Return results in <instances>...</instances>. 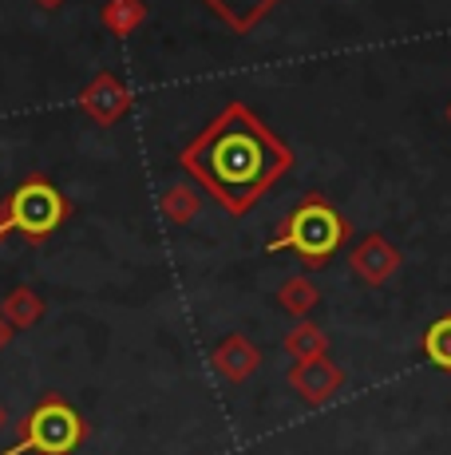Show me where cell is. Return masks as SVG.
Returning a JSON list of instances; mask_svg holds the SVG:
<instances>
[{
	"label": "cell",
	"instance_id": "6da1fadb",
	"mask_svg": "<svg viewBox=\"0 0 451 455\" xmlns=\"http://www.w3.org/2000/svg\"><path fill=\"white\" fill-rule=\"evenodd\" d=\"M182 166H186L230 214H246V210L293 166V151L246 108V103H230V108L182 151Z\"/></svg>",
	"mask_w": 451,
	"mask_h": 455
},
{
	"label": "cell",
	"instance_id": "7a4b0ae2",
	"mask_svg": "<svg viewBox=\"0 0 451 455\" xmlns=\"http://www.w3.org/2000/svg\"><path fill=\"white\" fill-rule=\"evenodd\" d=\"M349 234H352L349 218L328 203L325 195H305L297 203V210L277 226V234L270 238V253L293 250L305 269H320V266H328V258H333L344 242H349Z\"/></svg>",
	"mask_w": 451,
	"mask_h": 455
},
{
	"label": "cell",
	"instance_id": "3957f363",
	"mask_svg": "<svg viewBox=\"0 0 451 455\" xmlns=\"http://www.w3.org/2000/svg\"><path fill=\"white\" fill-rule=\"evenodd\" d=\"M83 440V419L64 404V400L48 396L28 419L20 424V440L0 455H67Z\"/></svg>",
	"mask_w": 451,
	"mask_h": 455
},
{
	"label": "cell",
	"instance_id": "277c9868",
	"mask_svg": "<svg viewBox=\"0 0 451 455\" xmlns=\"http://www.w3.org/2000/svg\"><path fill=\"white\" fill-rule=\"evenodd\" d=\"M67 218V203L56 187H48L44 179H32L8 198V222L12 230H20L24 238L40 242L56 230L59 222Z\"/></svg>",
	"mask_w": 451,
	"mask_h": 455
},
{
	"label": "cell",
	"instance_id": "5b68a950",
	"mask_svg": "<svg viewBox=\"0 0 451 455\" xmlns=\"http://www.w3.org/2000/svg\"><path fill=\"white\" fill-rule=\"evenodd\" d=\"M289 388L297 392L305 404H328L336 392L344 388V372L341 364H333L328 356H309V361H293L289 369Z\"/></svg>",
	"mask_w": 451,
	"mask_h": 455
},
{
	"label": "cell",
	"instance_id": "8992f818",
	"mask_svg": "<svg viewBox=\"0 0 451 455\" xmlns=\"http://www.w3.org/2000/svg\"><path fill=\"white\" fill-rule=\"evenodd\" d=\"M349 266L364 285H384L388 277H396V269L404 266V253L384 238V234H364L357 246L349 250Z\"/></svg>",
	"mask_w": 451,
	"mask_h": 455
},
{
	"label": "cell",
	"instance_id": "52a82bcc",
	"mask_svg": "<svg viewBox=\"0 0 451 455\" xmlns=\"http://www.w3.org/2000/svg\"><path fill=\"white\" fill-rule=\"evenodd\" d=\"M80 103H83V111H88L95 124H115V119L127 116V108H131V95H127V87L119 84L115 76L103 72V76H95V80L83 87Z\"/></svg>",
	"mask_w": 451,
	"mask_h": 455
},
{
	"label": "cell",
	"instance_id": "ba28073f",
	"mask_svg": "<svg viewBox=\"0 0 451 455\" xmlns=\"http://www.w3.org/2000/svg\"><path fill=\"white\" fill-rule=\"evenodd\" d=\"M214 372L226 376L230 384H241L249 372H257V364H262V353H257L254 340H246L241 332H233V337H226L218 348H214Z\"/></svg>",
	"mask_w": 451,
	"mask_h": 455
},
{
	"label": "cell",
	"instance_id": "9c48e42d",
	"mask_svg": "<svg viewBox=\"0 0 451 455\" xmlns=\"http://www.w3.org/2000/svg\"><path fill=\"white\" fill-rule=\"evenodd\" d=\"M206 4H210L233 32H249L257 20H265V16L273 12L277 0H206Z\"/></svg>",
	"mask_w": 451,
	"mask_h": 455
},
{
	"label": "cell",
	"instance_id": "30bf717a",
	"mask_svg": "<svg viewBox=\"0 0 451 455\" xmlns=\"http://www.w3.org/2000/svg\"><path fill=\"white\" fill-rule=\"evenodd\" d=\"M317 301H320V290L309 277H289V282H281V290H277V305L297 321H305L309 313L317 309Z\"/></svg>",
	"mask_w": 451,
	"mask_h": 455
},
{
	"label": "cell",
	"instance_id": "8fae6325",
	"mask_svg": "<svg viewBox=\"0 0 451 455\" xmlns=\"http://www.w3.org/2000/svg\"><path fill=\"white\" fill-rule=\"evenodd\" d=\"M285 353L293 356V361H309V356H325L328 353V337L320 325H309V321H297V325L289 329V337H285Z\"/></svg>",
	"mask_w": 451,
	"mask_h": 455
},
{
	"label": "cell",
	"instance_id": "7c38bea8",
	"mask_svg": "<svg viewBox=\"0 0 451 455\" xmlns=\"http://www.w3.org/2000/svg\"><path fill=\"white\" fill-rule=\"evenodd\" d=\"M143 20H146L143 0H107L103 4V28L115 32V36H131Z\"/></svg>",
	"mask_w": 451,
	"mask_h": 455
},
{
	"label": "cell",
	"instance_id": "4fadbf2b",
	"mask_svg": "<svg viewBox=\"0 0 451 455\" xmlns=\"http://www.w3.org/2000/svg\"><path fill=\"white\" fill-rule=\"evenodd\" d=\"M420 348H423V356H428L439 372H451V313L436 317L428 329H423Z\"/></svg>",
	"mask_w": 451,
	"mask_h": 455
},
{
	"label": "cell",
	"instance_id": "5bb4252c",
	"mask_svg": "<svg viewBox=\"0 0 451 455\" xmlns=\"http://www.w3.org/2000/svg\"><path fill=\"white\" fill-rule=\"evenodd\" d=\"M198 210H202V195H198L194 187H186V182H178V187H170L167 195H162V214H167L175 226L194 222Z\"/></svg>",
	"mask_w": 451,
	"mask_h": 455
},
{
	"label": "cell",
	"instance_id": "9a60e30c",
	"mask_svg": "<svg viewBox=\"0 0 451 455\" xmlns=\"http://www.w3.org/2000/svg\"><path fill=\"white\" fill-rule=\"evenodd\" d=\"M0 313L12 321V329H28V325H36V321L44 317V301H40L32 290H12Z\"/></svg>",
	"mask_w": 451,
	"mask_h": 455
},
{
	"label": "cell",
	"instance_id": "2e32d148",
	"mask_svg": "<svg viewBox=\"0 0 451 455\" xmlns=\"http://www.w3.org/2000/svg\"><path fill=\"white\" fill-rule=\"evenodd\" d=\"M12 332H16V329H12V321H8L4 313H0V348L8 345V337H12Z\"/></svg>",
	"mask_w": 451,
	"mask_h": 455
},
{
	"label": "cell",
	"instance_id": "e0dca14e",
	"mask_svg": "<svg viewBox=\"0 0 451 455\" xmlns=\"http://www.w3.org/2000/svg\"><path fill=\"white\" fill-rule=\"evenodd\" d=\"M8 230H12V222H8V206H0V238H4Z\"/></svg>",
	"mask_w": 451,
	"mask_h": 455
},
{
	"label": "cell",
	"instance_id": "ac0fdd59",
	"mask_svg": "<svg viewBox=\"0 0 451 455\" xmlns=\"http://www.w3.org/2000/svg\"><path fill=\"white\" fill-rule=\"evenodd\" d=\"M36 4H40V8H59L64 0H36Z\"/></svg>",
	"mask_w": 451,
	"mask_h": 455
},
{
	"label": "cell",
	"instance_id": "d6986e66",
	"mask_svg": "<svg viewBox=\"0 0 451 455\" xmlns=\"http://www.w3.org/2000/svg\"><path fill=\"white\" fill-rule=\"evenodd\" d=\"M4 424H8V412H4V404H0V432H4Z\"/></svg>",
	"mask_w": 451,
	"mask_h": 455
},
{
	"label": "cell",
	"instance_id": "ffe728a7",
	"mask_svg": "<svg viewBox=\"0 0 451 455\" xmlns=\"http://www.w3.org/2000/svg\"><path fill=\"white\" fill-rule=\"evenodd\" d=\"M447 124H451V103H447Z\"/></svg>",
	"mask_w": 451,
	"mask_h": 455
}]
</instances>
